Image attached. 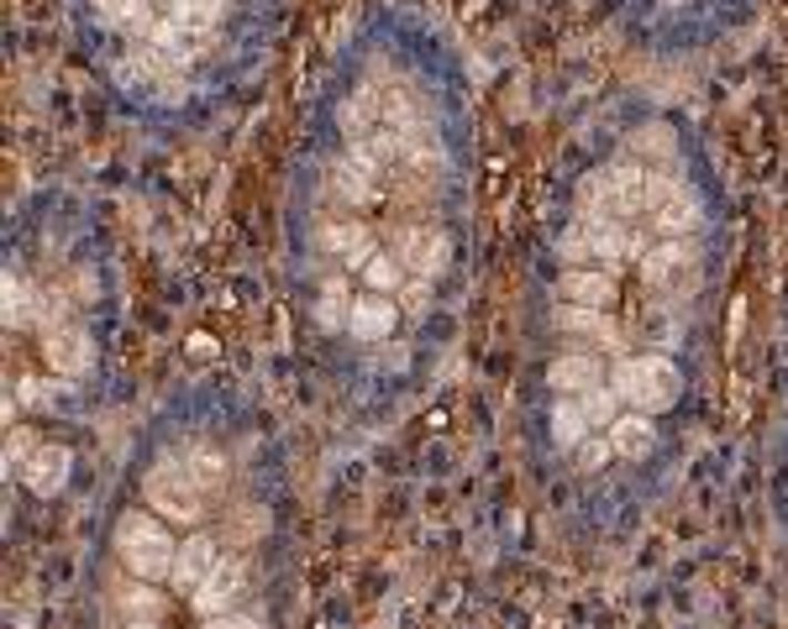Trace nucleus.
<instances>
[{"instance_id":"obj_28","label":"nucleus","mask_w":788,"mask_h":629,"mask_svg":"<svg viewBox=\"0 0 788 629\" xmlns=\"http://www.w3.org/2000/svg\"><path fill=\"white\" fill-rule=\"evenodd\" d=\"M557 326H563V331H600V310H589V305H563V310H557Z\"/></svg>"},{"instance_id":"obj_26","label":"nucleus","mask_w":788,"mask_h":629,"mask_svg":"<svg viewBox=\"0 0 788 629\" xmlns=\"http://www.w3.org/2000/svg\"><path fill=\"white\" fill-rule=\"evenodd\" d=\"M331 184H337V195L347 199V205H368V178L364 174H352V168H342V163H337V174H331Z\"/></svg>"},{"instance_id":"obj_7","label":"nucleus","mask_w":788,"mask_h":629,"mask_svg":"<svg viewBox=\"0 0 788 629\" xmlns=\"http://www.w3.org/2000/svg\"><path fill=\"white\" fill-rule=\"evenodd\" d=\"M216 561H222V550H216L211 535H190V540H180V556H174V571H168L174 592H195L205 577L216 571Z\"/></svg>"},{"instance_id":"obj_29","label":"nucleus","mask_w":788,"mask_h":629,"mask_svg":"<svg viewBox=\"0 0 788 629\" xmlns=\"http://www.w3.org/2000/svg\"><path fill=\"white\" fill-rule=\"evenodd\" d=\"M38 452V446H32V435L27 431H11V441H6V467H27V456Z\"/></svg>"},{"instance_id":"obj_5","label":"nucleus","mask_w":788,"mask_h":629,"mask_svg":"<svg viewBox=\"0 0 788 629\" xmlns=\"http://www.w3.org/2000/svg\"><path fill=\"white\" fill-rule=\"evenodd\" d=\"M42 352H48V368L59 378H84L90 373V336L80 326H53V331L42 336Z\"/></svg>"},{"instance_id":"obj_30","label":"nucleus","mask_w":788,"mask_h":629,"mask_svg":"<svg viewBox=\"0 0 788 629\" xmlns=\"http://www.w3.org/2000/svg\"><path fill=\"white\" fill-rule=\"evenodd\" d=\"M358 236H364V226H326V236H321V241H326V247H331V252H352V241H358Z\"/></svg>"},{"instance_id":"obj_21","label":"nucleus","mask_w":788,"mask_h":629,"mask_svg":"<svg viewBox=\"0 0 788 629\" xmlns=\"http://www.w3.org/2000/svg\"><path fill=\"white\" fill-rule=\"evenodd\" d=\"M222 11H226V0H184L180 27L184 32H211V27L222 21Z\"/></svg>"},{"instance_id":"obj_32","label":"nucleus","mask_w":788,"mask_h":629,"mask_svg":"<svg viewBox=\"0 0 788 629\" xmlns=\"http://www.w3.org/2000/svg\"><path fill=\"white\" fill-rule=\"evenodd\" d=\"M126 629H158V625H126Z\"/></svg>"},{"instance_id":"obj_11","label":"nucleus","mask_w":788,"mask_h":629,"mask_svg":"<svg viewBox=\"0 0 788 629\" xmlns=\"http://www.w3.org/2000/svg\"><path fill=\"white\" fill-rule=\"evenodd\" d=\"M400 262L405 274H442L447 268V236L442 231H421V226H410L400 241Z\"/></svg>"},{"instance_id":"obj_15","label":"nucleus","mask_w":788,"mask_h":629,"mask_svg":"<svg viewBox=\"0 0 788 629\" xmlns=\"http://www.w3.org/2000/svg\"><path fill=\"white\" fill-rule=\"evenodd\" d=\"M694 262V252H688L678 236H663V247H652V252H642V274L652 278V283H663V278H673L678 268H688Z\"/></svg>"},{"instance_id":"obj_8","label":"nucleus","mask_w":788,"mask_h":629,"mask_svg":"<svg viewBox=\"0 0 788 629\" xmlns=\"http://www.w3.org/2000/svg\"><path fill=\"white\" fill-rule=\"evenodd\" d=\"M69 472H74V456H69V446H53V441H42L38 452L27 456V467H21V483L32 493H42V498H53V493L69 483Z\"/></svg>"},{"instance_id":"obj_19","label":"nucleus","mask_w":788,"mask_h":629,"mask_svg":"<svg viewBox=\"0 0 788 629\" xmlns=\"http://www.w3.org/2000/svg\"><path fill=\"white\" fill-rule=\"evenodd\" d=\"M657 231L663 236H684V231H694V226H699V205H694V199L688 195H678V199H667V205H657Z\"/></svg>"},{"instance_id":"obj_9","label":"nucleus","mask_w":788,"mask_h":629,"mask_svg":"<svg viewBox=\"0 0 788 629\" xmlns=\"http://www.w3.org/2000/svg\"><path fill=\"white\" fill-rule=\"evenodd\" d=\"M395 320H400L395 299L368 289L364 299H352V310H347V331L358 336V341H385V336L395 331Z\"/></svg>"},{"instance_id":"obj_17","label":"nucleus","mask_w":788,"mask_h":629,"mask_svg":"<svg viewBox=\"0 0 788 629\" xmlns=\"http://www.w3.org/2000/svg\"><path fill=\"white\" fill-rule=\"evenodd\" d=\"M116 604H122L126 625H158V613H163V598H158L153 588H147L142 577H137V588H126L122 598H116Z\"/></svg>"},{"instance_id":"obj_27","label":"nucleus","mask_w":788,"mask_h":629,"mask_svg":"<svg viewBox=\"0 0 788 629\" xmlns=\"http://www.w3.org/2000/svg\"><path fill=\"white\" fill-rule=\"evenodd\" d=\"M201 629H263V619L253 609H226V613H211V619H201Z\"/></svg>"},{"instance_id":"obj_2","label":"nucleus","mask_w":788,"mask_h":629,"mask_svg":"<svg viewBox=\"0 0 788 629\" xmlns=\"http://www.w3.org/2000/svg\"><path fill=\"white\" fill-rule=\"evenodd\" d=\"M116 556L126 561L132 577L163 582L174 571L180 546H174V535H168V525H163L158 514H122V525H116Z\"/></svg>"},{"instance_id":"obj_4","label":"nucleus","mask_w":788,"mask_h":629,"mask_svg":"<svg viewBox=\"0 0 788 629\" xmlns=\"http://www.w3.org/2000/svg\"><path fill=\"white\" fill-rule=\"evenodd\" d=\"M243 588H247L243 561L222 556V561H216V571H211L201 588L190 592V604H195V613H201V619H211V613H226V609H232V604L243 598Z\"/></svg>"},{"instance_id":"obj_22","label":"nucleus","mask_w":788,"mask_h":629,"mask_svg":"<svg viewBox=\"0 0 788 629\" xmlns=\"http://www.w3.org/2000/svg\"><path fill=\"white\" fill-rule=\"evenodd\" d=\"M342 310H352V299H347L342 278H331V283L321 289V305H316V314H321L326 331H337V326H342Z\"/></svg>"},{"instance_id":"obj_14","label":"nucleus","mask_w":788,"mask_h":629,"mask_svg":"<svg viewBox=\"0 0 788 629\" xmlns=\"http://www.w3.org/2000/svg\"><path fill=\"white\" fill-rule=\"evenodd\" d=\"M546 383H552L557 393H589V389H600V357H584V352L557 357V362L546 368Z\"/></svg>"},{"instance_id":"obj_25","label":"nucleus","mask_w":788,"mask_h":629,"mask_svg":"<svg viewBox=\"0 0 788 629\" xmlns=\"http://www.w3.org/2000/svg\"><path fill=\"white\" fill-rule=\"evenodd\" d=\"M610 456H615V446H610V431H594L584 446H579V467H584V472H600Z\"/></svg>"},{"instance_id":"obj_31","label":"nucleus","mask_w":788,"mask_h":629,"mask_svg":"<svg viewBox=\"0 0 788 629\" xmlns=\"http://www.w3.org/2000/svg\"><path fill=\"white\" fill-rule=\"evenodd\" d=\"M153 6H163V17L168 21H180V11H184V0H153Z\"/></svg>"},{"instance_id":"obj_1","label":"nucleus","mask_w":788,"mask_h":629,"mask_svg":"<svg viewBox=\"0 0 788 629\" xmlns=\"http://www.w3.org/2000/svg\"><path fill=\"white\" fill-rule=\"evenodd\" d=\"M610 389L626 410L642 414H663L678 404V368L667 357H621L610 368Z\"/></svg>"},{"instance_id":"obj_3","label":"nucleus","mask_w":788,"mask_h":629,"mask_svg":"<svg viewBox=\"0 0 788 629\" xmlns=\"http://www.w3.org/2000/svg\"><path fill=\"white\" fill-rule=\"evenodd\" d=\"M142 493H147L153 514H158V519H174V525H195L205 514V488L195 483L190 462H158V467L147 472Z\"/></svg>"},{"instance_id":"obj_23","label":"nucleus","mask_w":788,"mask_h":629,"mask_svg":"<svg viewBox=\"0 0 788 629\" xmlns=\"http://www.w3.org/2000/svg\"><path fill=\"white\" fill-rule=\"evenodd\" d=\"M184 462H190V472H195V483H201L205 493H211L226 477V456L222 452H205V446H201V452H190Z\"/></svg>"},{"instance_id":"obj_20","label":"nucleus","mask_w":788,"mask_h":629,"mask_svg":"<svg viewBox=\"0 0 788 629\" xmlns=\"http://www.w3.org/2000/svg\"><path fill=\"white\" fill-rule=\"evenodd\" d=\"M579 404H584V414H589V425H594V431H610V425L621 420V399H615V389H610V383L579 393Z\"/></svg>"},{"instance_id":"obj_24","label":"nucleus","mask_w":788,"mask_h":629,"mask_svg":"<svg viewBox=\"0 0 788 629\" xmlns=\"http://www.w3.org/2000/svg\"><path fill=\"white\" fill-rule=\"evenodd\" d=\"M6 320L11 326H27L32 320V289L21 278H6Z\"/></svg>"},{"instance_id":"obj_10","label":"nucleus","mask_w":788,"mask_h":629,"mask_svg":"<svg viewBox=\"0 0 788 629\" xmlns=\"http://www.w3.org/2000/svg\"><path fill=\"white\" fill-rule=\"evenodd\" d=\"M610 446H615V456H626V462L652 456V446H657V425H652V414L621 410V420L610 425Z\"/></svg>"},{"instance_id":"obj_12","label":"nucleus","mask_w":788,"mask_h":629,"mask_svg":"<svg viewBox=\"0 0 788 629\" xmlns=\"http://www.w3.org/2000/svg\"><path fill=\"white\" fill-rule=\"evenodd\" d=\"M563 305H589V310H605L615 299V278L610 274H594V268H567L563 283H557Z\"/></svg>"},{"instance_id":"obj_16","label":"nucleus","mask_w":788,"mask_h":629,"mask_svg":"<svg viewBox=\"0 0 788 629\" xmlns=\"http://www.w3.org/2000/svg\"><path fill=\"white\" fill-rule=\"evenodd\" d=\"M101 11L111 17V27H126V32H153L158 27L153 0H101Z\"/></svg>"},{"instance_id":"obj_6","label":"nucleus","mask_w":788,"mask_h":629,"mask_svg":"<svg viewBox=\"0 0 788 629\" xmlns=\"http://www.w3.org/2000/svg\"><path fill=\"white\" fill-rule=\"evenodd\" d=\"M579 231L589 241V257H600V262H621V257L642 252V241L631 236V226L621 216H589Z\"/></svg>"},{"instance_id":"obj_13","label":"nucleus","mask_w":788,"mask_h":629,"mask_svg":"<svg viewBox=\"0 0 788 629\" xmlns=\"http://www.w3.org/2000/svg\"><path fill=\"white\" fill-rule=\"evenodd\" d=\"M589 435H594V425H589L584 404H579V393H563V399H552V441H557L563 452H579Z\"/></svg>"},{"instance_id":"obj_18","label":"nucleus","mask_w":788,"mask_h":629,"mask_svg":"<svg viewBox=\"0 0 788 629\" xmlns=\"http://www.w3.org/2000/svg\"><path fill=\"white\" fill-rule=\"evenodd\" d=\"M364 283L373 289V295H395L405 283V262L395 252H373L368 257V268H364Z\"/></svg>"}]
</instances>
